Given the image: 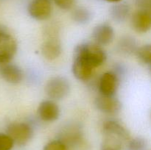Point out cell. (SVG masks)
<instances>
[{"label": "cell", "mask_w": 151, "mask_h": 150, "mask_svg": "<svg viewBox=\"0 0 151 150\" xmlns=\"http://www.w3.org/2000/svg\"><path fill=\"white\" fill-rule=\"evenodd\" d=\"M13 146L14 143L9 135L0 133V150H11Z\"/></svg>", "instance_id": "obj_20"}, {"label": "cell", "mask_w": 151, "mask_h": 150, "mask_svg": "<svg viewBox=\"0 0 151 150\" xmlns=\"http://www.w3.org/2000/svg\"><path fill=\"white\" fill-rule=\"evenodd\" d=\"M44 90L50 99L60 100L69 94L70 84L69 80L63 76H54L47 81Z\"/></svg>", "instance_id": "obj_5"}, {"label": "cell", "mask_w": 151, "mask_h": 150, "mask_svg": "<svg viewBox=\"0 0 151 150\" xmlns=\"http://www.w3.org/2000/svg\"><path fill=\"white\" fill-rule=\"evenodd\" d=\"M129 13V7L125 4H118L114 6L111 10V15L116 21L122 22L126 19Z\"/></svg>", "instance_id": "obj_16"}, {"label": "cell", "mask_w": 151, "mask_h": 150, "mask_svg": "<svg viewBox=\"0 0 151 150\" xmlns=\"http://www.w3.org/2000/svg\"><path fill=\"white\" fill-rule=\"evenodd\" d=\"M16 40L0 26V64L10 63L17 52Z\"/></svg>", "instance_id": "obj_3"}, {"label": "cell", "mask_w": 151, "mask_h": 150, "mask_svg": "<svg viewBox=\"0 0 151 150\" xmlns=\"http://www.w3.org/2000/svg\"><path fill=\"white\" fill-rule=\"evenodd\" d=\"M56 5L63 10H69L75 3V0H54Z\"/></svg>", "instance_id": "obj_22"}, {"label": "cell", "mask_w": 151, "mask_h": 150, "mask_svg": "<svg viewBox=\"0 0 151 150\" xmlns=\"http://www.w3.org/2000/svg\"><path fill=\"white\" fill-rule=\"evenodd\" d=\"M72 19L78 24H86L91 18V12L84 7H78L72 13Z\"/></svg>", "instance_id": "obj_18"}, {"label": "cell", "mask_w": 151, "mask_h": 150, "mask_svg": "<svg viewBox=\"0 0 151 150\" xmlns=\"http://www.w3.org/2000/svg\"><path fill=\"white\" fill-rule=\"evenodd\" d=\"M137 44L134 38L130 36H125L121 38L118 44V49L120 52L122 54H130L132 53H135L136 50L138 47L136 46Z\"/></svg>", "instance_id": "obj_15"}, {"label": "cell", "mask_w": 151, "mask_h": 150, "mask_svg": "<svg viewBox=\"0 0 151 150\" xmlns=\"http://www.w3.org/2000/svg\"><path fill=\"white\" fill-rule=\"evenodd\" d=\"M74 57L82 59L93 69L103 65L106 60V51L100 46L94 43L81 44L77 46L74 51Z\"/></svg>", "instance_id": "obj_1"}, {"label": "cell", "mask_w": 151, "mask_h": 150, "mask_svg": "<svg viewBox=\"0 0 151 150\" xmlns=\"http://www.w3.org/2000/svg\"><path fill=\"white\" fill-rule=\"evenodd\" d=\"M103 142L113 145L123 146L131 139L128 129L115 121H109L103 124Z\"/></svg>", "instance_id": "obj_2"}, {"label": "cell", "mask_w": 151, "mask_h": 150, "mask_svg": "<svg viewBox=\"0 0 151 150\" xmlns=\"http://www.w3.org/2000/svg\"><path fill=\"white\" fill-rule=\"evenodd\" d=\"M135 54L142 63L150 66L151 63V46L150 44L138 47Z\"/></svg>", "instance_id": "obj_17"}, {"label": "cell", "mask_w": 151, "mask_h": 150, "mask_svg": "<svg viewBox=\"0 0 151 150\" xmlns=\"http://www.w3.org/2000/svg\"><path fill=\"white\" fill-rule=\"evenodd\" d=\"M127 150H146L147 147V142L145 138L137 137L130 139L126 144Z\"/></svg>", "instance_id": "obj_19"}, {"label": "cell", "mask_w": 151, "mask_h": 150, "mask_svg": "<svg viewBox=\"0 0 151 150\" xmlns=\"http://www.w3.org/2000/svg\"><path fill=\"white\" fill-rule=\"evenodd\" d=\"M37 113L40 119L44 121H54L57 120L60 115V109L55 101L46 100L39 104Z\"/></svg>", "instance_id": "obj_11"}, {"label": "cell", "mask_w": 151, "mask_h": 150, "mask_svg": "<svg viewBox=\"0 0 151 150\" xmlns=\"http://www.w3.org/2000/svg\"><path fill=\"white\" fill-rule=\"evenodd\" d=\"M107 1H120V0H107Z\"/></svg>", "instance_id": "obj_25"}, {"label": "cell", "mask_w": 151, "mask_h": 150, "mask_svg": "<svg viewBox=\"0 0 151 150\" xmlns=\"http://www.w3.org/2000/svg\"><path fill=\"white\" fill-rule=\"evenodd\" d=\"M96 108L100 112L107 114H114L120 110L122 104L116 98L100 94L94 101Z\"/></svg>", "instance_id": "obj_9"}, {"label": "cell", "mask_w": 151, "mask_h": 150, "mask_svg": "<svg viewBox=\"0 0 151 150\" xmlns=\"http://www.w3.org/2000/svg\"><path fill=\"white\" fill-rule=\"evenodd\" d=\"M0 74L6 82L11 84H19L23 79V72L16 65L11 63L1 64L0 67Z\"/></svg>", "instance_id": "obj_13"}, {"label": "cell", "mask_w": 151, "mask_h": 150, "mask_svg": "<svg viewBox=\"0 0 151 150\" xmlns=\"http://www.w3.org/2000/svg\"><path fill=\"white\" fill-rule=\"evenodd\" d=\"M131 26L139 33H145L151 27V13L149 10L139 9L131 18Z\"/></svg>", "instance_id": "obj_7"}, {"label": "cell", "mask_w": 151, "mask_h": 150, "mask_svg": "<svg viewBox=\"0 0 151 150\" xmlns=\"http://www.w3.org/2000/svg\"><path fill=\"white\" fill-rule=\"evenodd\" d=\"M7 135L13 140L14 144L24 146L32 138L33 130L32 126L25 122H13L7 126Z\"/></svg>", "instance_id": "obj_4"}, {"label": "cell", "mask_w": 151, "mask_h": 150, "mask_svg": "<svg viewBox=\"0 0 151 150\" xmlns=\"http://www.w3.org/2000/svg\"><path fill=\"white\" fill-rule=\"evenodd\" d=\"M119 79L116 74L108 71L103 74L99 82V90L101 95L112 96L115 94L118 88Z\"/></svg>", "instance_id": "obj_10"}, {"label": "cell", "mask_w": 151, "mask_h": 150, "mask_svg": "<svg viewBox=\"0 0 151 150\" xmlns=\"http://www.w3.org/2000/svg\"><path fill=\"white\" fill-rule=\"evenodd\" d=\"M28 13L36 20H47L52 13L50 0H32L28 5Z\"/></svg>", "instance_id": "obj_6"}, {"label": "cell", "mask_w": 151, "mask_h": 150, "mask_svg": "<svg viewBox=\"0 0 151 150\" xmlns=\"http://www.w3.org/2000/svg\"><path fill=\"white\" fill-rule=\"evenodd\" d=\"M43 150H67V147L63 141L55 140L47 143Z\"/></svg>", "instance_id": "obj_21"}, {"label": "cell", "mask_w": 151, "mask_h": 150, "mask_svg": "<svg viewBox=\"0 0 151 150\" xmlns=\"http://www.w3.org/2000/svg\"><path fill=\"white\" fill-rule=\"evenodd\" d=\"M74 76L80 81L86 82L91 79L94 69L79 57H74L72 67Z\"/></svg>", "instance_id": "obj_12"}, {"label": "cell", "mask_w": 151, "mask_h": 150, "mask_svg": "<svg viewBox=\"0 0 151 150\" xmlns=\"http://www.w3.org/2000/svg\"><path fill=\"white\" fill-rule=\"evenodd\" d=\"M122 148L118 146H113L106 145V144H102L101 150H122Z\"/></svg>", "instance_id": "obj_24"}, {"label": "cell", "mask_w": 151, "mask_h": 150, "mask_svg": "<svg viewBox=\"0 0 151 150\" xmlns=\"http://www.w3.org/2000/svg\"><path fill=\"white\" fill-rule=\"evenodd\" d=\"M114 31L113 27L108 24L97 25L92 31V39L98 46H106L113 41Z\"/></svg>", "instance_id": "obj_8"}, {"label": "cell", "mask_w": 151, "mask_h": 150, "mask_svg": "<svg viewBox=\"0 0 151 150\" xmlns=\"http://www.w3.org/2000/svg\"><path fill=\"white\" fill-rule=\"evenodd\" d=\"M137 4L142 10H150V0H137Z\"/></svg>", "instance_id": "obj_23"}, {"label": "cell", "mask_w": 151, "mask_h": 150, "mask_svg": "<svg viewBox=\"0 0 151 150\" xmlns=\"http://www.w3.org/2000/svg\"><path fill=\"white\" fill-rule=\"evenodd\" d=\"M61 51V44L57 37H49L41 46V53L48 60H54L58 57Z\"/></svg>", "instance_id": "obj_14"}]
</instances>
